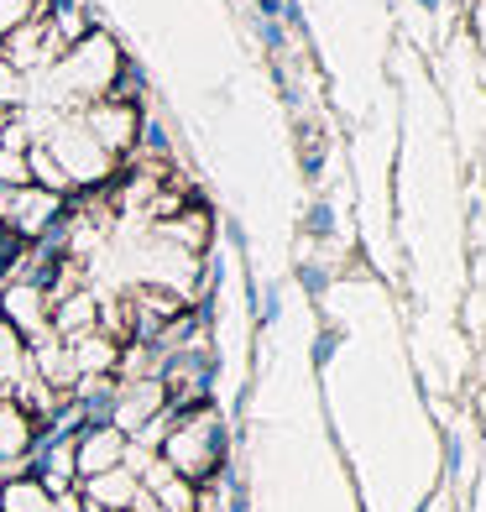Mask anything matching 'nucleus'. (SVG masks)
<instances>
[{
	"label": "nucleus",
	"instance_id": "f257e3e1",
	"mask_svg": "<svg viewBox=\"0 0 486 512\" xmlns=\"http://www.w3.org/2000/svg\"><path fill=\"white\" fill-rule=\"evenodd\" d=\"M220 460V434H215V413H189L183 424L168 434V445H162V465L178 471L183 481L194 476H210Z\"/></svg>",
	"mask_w": 486,
	"mask_h": 512
},
{
	"label": "nucleus",
	"instance_id": "f03ea898",
	"mask_svg": "<svg viewBox=\"0 0 486 512\" xmlns=\"http://www.w3.org/2000/svg\"><path fill=\"white\" fill-rule=\"evenodd\" d=\"M131 272L142 283H162V288H189L194 283V251L178 241H152L142 256L131 262Z\"/></svg>",
	"mask_w": 486,
	"mask_h": 512
},
{
	"label": "nucleus",
	"instance_id": "7ed1b4c3",
	"mask_svg": "<svg viewBox=\"0 0 486 512\" xmlns=\"http://www.w3.org/2000/svg\"><path fill=\"white\" fill-rule=\"evenodd\" d=\"M58 168H68V178H100L105 173V147L95 142V131H79L68 126L58 131Z\"/></svg>",
	"mask_w": 486,
	"mask_h": 512
},
{
	"label": "nucleus",
	"instance_id": "20e7f679",
	"mask_svg": "<svg viewBox=\"0 0 486 512\" xmlns=\"http://www.w3.org/2000/svg\"><path fill=\"white\" fill-rule=\"evenodd\" d=\"M53 209H58V199H53L48 189H16V194H0V220L16 225V230H27V236H37V230L53 220Z\"/></svg>",
	"mask_w": 486,
	"mask_h": 512
},
{
	"label": "nucleus",
	"instance_id": "39448f33",
	"mask_svg": "<svg viewBox=\"0 0 486 512\" xmlns=\"http://www.w3.org/2000/svg\"><path fill=\"white\" fill-rule=\"evenodd\" d=\"M162 398H168V392H162L152 377L136 382V387H126V398L115 403V429H142V424H152L157 408H162Z\"/></svg>",
	"mask_w": 486,
	"mask_h": 512
},
{
	"label": "nucleus",
	"instance_id": "423d86ee",
	"mask_svg": "<svg viewBox=\"0 0 486 512\" xmlns=\"http://www.w3.org/2000/svg\"><path fill=\"white\" fill-rule=\"evenodd\" d=\"M121 460H126V439H121V429H95V434H84V445H79V471H84V476L115 471Z\"/></svg>",
	"mask_w": 486,
	"mask_h": 512
},
{
	"label": "nucleus",
	"instance_id": "0eeeda50",
	"mask_svg": "<svg viewBox=\"0 0 486 512\" xmlns=\"http://www.w3.org/2000/svg\"><path fill=\"white\" fill-rule=\"evenodd\" d=\"M147 497L162 507V512H194V492L189 481H183L178 471H168V465H147Z\"/></svg>",
	"mask_w": 486,
	"mask_h": 512
},
{
	"label": "nucleus",
	"instance_id": "6e6552de",
	"mask_svg": "<svg viewBox=\"0 0 486 512\" xmlns=\"http://www.w3.org/2000/svg\"><path fill=\"white\" fill-rule=\"evenodd\" d=\"M136 492H142V486H136V471H126V465L89 476V502H100V507H110V512H126Z\"/></svg>",
	"mask_w": 486,
	"mask_h": 512
},
{
	"label": "nucleus",
	"instance_id": "1a4fd4ad",
	"mask_svg": "<svg viewBox=\"0 0 486 512\" xmlns=\"http://www.w3.org/2000/svg\"><path fill=\"white\" fill-rule=\"evenodd\" d=\"M68 361H74L79 377H95V371L115 366V345L100 330H84V335H74V345H68Z\"/></svg>",
	"mask_w": 486,
	"mask_h": 512
},
{
	"label": "nucleus",
	"instance_id": "9d476101",
	"mask_svg": "<svg viewBox=\"0 0 486 512\" xmlns=\"http://www.w3.org/2000/svg\"><path fill=\"white\" fill-rule=\"evenodd\" d=\"M6 314H11V330L21 324V330L42 335V293H37V288H16V293H6Z\"/></svg>",
	"mask_w": 486,
	"mask_h": 512
},
{
	"label": "nucleus",
	"instance_id": "9b49d317",
	"mask_svg": "<svg viewBox=\"0 0 486 512\" xmlns=\"http://www.w3.org/2000/svg\"><path fill=\"white\" fill-rule=\"evenodd\" d=\"M21 377H27V351H21L11 324H0V387H16Z\"/></svg>",
	"mask_w": 486,
	"mask_h": 512
},
{
	"label": "nucleus",
	"instance_id": "f8f14e48",
	"mask_svg": "<svg viewBox=\"0 0 486 512\" xmlns=\"http://www.w3.org/2000/svg\"><path fill=\"white\" fill-rule=\"evenodd\" d=\"M27 413H16V408H0V460L6 455H21L27 450Z\"/></svg>",
	"mask_w": 486,
	"mask_h": 512
},
{
	"label": "nucleus",
	"instance_id": "ddd939ff",
	"mask_svg": "<svg viewBox=\"0 0 486 512\" xmlns=\"http://www.w3.org/2000/svg\"><path fill=\"white\" fill-rule=\"evenodd\" d=\"M6 512H53V502H48V492L42 486H32V481H16V486H6Z\"/></svg>",
	"mask_w": 486,
	"mask_h": 512
},
{
	"label": "nucleus",
	"instance_id": "4468645a",
	"mask_svg": "<svg viewBox=\"0 0 486 512\" xmlns=\"http://www.w3.org/2000/svg\"><path fill=\"white\" fill-rule=\"evenodd\" d=\"M84 319H95V298H74V304L58 314V330H79Z\"/></svg>",
	"mask_w": 486,
	"mask_h": 512
},
{
	"label": "nucleus",
	"instance_id": "2eb2a0df",
	"mask_svg": "<svg viewBox=\"0 0 486 512\" xmlns=\"http://www.w3.org/2000/svg\"><path fill=\"white\" fill-rule=\"evenodd\" d=\"M21 16H27V0H0V27H11Z\"/></svg>",
	"mask_w": 486,
	"mask_h": 512
}]
</instances>
